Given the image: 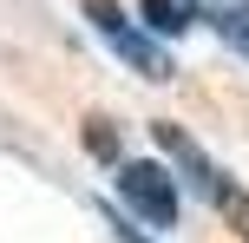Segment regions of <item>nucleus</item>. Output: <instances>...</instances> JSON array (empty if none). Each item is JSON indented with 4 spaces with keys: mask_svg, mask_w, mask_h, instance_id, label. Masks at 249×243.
<instances>
[{
    "mask_svg": "<svg viewBox=\"0 0 249 243\" xmlns=\"http://www.w3.org/2000/svg\"><path fill=\"white\" fill-rule=\"evenodd\" d=\"M86 151L92 158H105V165H124V158H118V138H112V118H86Z\"/></svg>",
    "mask_w": 249,
    "mask_h": 243,
    "instance_id": "423d86ee",
    "label": "nucleus"
},
{
    "mask_svg": "<svg viewBox=\"0 0 249 243\" xmlns=\"http://www.w3.org/2000/svg\"><path fill=\"white\" fill-rule=\"evenodd\" d=\"M112 184H118V197H124L144 224H158V230L177 224L184 191H177V171H171V165H158V158H124V165L112 171Z\"/></svg>",
    "mask_w": 249,
    "mask_h": 243,
    "instance_id": "f03ea898",
    "label": "nucleus"
},
{
    "mask_svg": "<svg viewBox=\"0 0 249 243\" xmlns=\"http://www.w3.org/2000/svg\"><path fill=\"white\" fill-rule=\"evenodd\" d=\"M151 138H158V151L171 158V171H184V184H190L197 197H210L216 210H223L230 197H236V184H230V171H216L210 158H203V145L190 138L184 125H171V118H158V125H151Z\"/></svg>",
    "mask_w": 249,
    "mask_h": 243,
    "instance_id": "7ed1b4c3",
    "label": "nucleus"
},
{
    "mask_svg": "<svg viewBox=\"0 0 249 243\" xmlns=\"http://www.w3.org/2000/svg\"><path fill=\"white\" fill-rule=\"evenodd\" d=\"M79 13H86V26L105 39V46L118 53L124 66H131L138 79H171L177 66H171V53L158 46V33H151L144 20H138L131 7H118V0H79Z\"/></svg>",
    "mask_w": 249,
    "mask_h": 243,
    "instance_id": "f257e3e1",
    "label": "nucleus"
},
{
    "mask_svg": "<svg viewBox=\"0 0 249 243\" xmlns=\"http://www.w3.org/2000/svg\"><path fill=\"white\" fill-rule=\"evenodd\" d=\"M203 7L210 0H138V20L158 39H184L190 26H203Z\"/></svg>",
    "mask_w": 249,
    "mask_h": 243,
    "instance_id": "20e7f679",
    "label": "nucleus"
},
{
    "mask_svg": "<svg viewBox=\"0 0 249 243\" xmlns=\"http://www.w3.org/2000/svg\"><path fill=\"white\" fill-rule=\"evenodd\" d=\"M223 210H230V224H236V230H243V243H249V197L236 191V197H230V204H223Z\"/></svg>",
    "mask_w": 249,
    "mask_h": 243,
    "instance_id": "6e6552de",
    "label": "nucleus"
},
{
    "mask_svg": "<svg viewBox=\"0 0 249 243\" xmlns=\"http://www.w3.org/2000/svg\"><path fill=\"white\" fill-rule=\"evenodd\" d=\"M99 210H105V224H112V237H118V243H151L144 230H138V224H124V217H118L112 204H99Z\"/></svg>",
    "mask_w": 249,
    "mask_h": 243,
    "instance_id": "0eeeda50",
    "label": "nucleus"
},
{
    "mask_svg": "<svg viewBox=\"0 0 249 243\" xmlns=\"http://www.w3.org/2000/svg\"><path fill=\"white\" fill-rule=\"evenodd\" d=\"M203 26H210L236 59H249V0H210V7H203Z\"/></svg>",
    "mask_w": 249,
    "mask_h": 243,
    "instance_id": "39448f33",
    "label": "nucleus"
}]
</instances>
